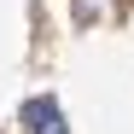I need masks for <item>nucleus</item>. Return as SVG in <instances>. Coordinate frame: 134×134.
<instances>
[{
  "label": "nucleus",
  "mask_w": 134,
  "mask_h": 134,
  "mask_svg": "<svg viewBox=\"0 0 134 134\" xmlns=\"http://www.w3.org/2000/svg\"><path fill=\"white\" fill-rule=\"evenodd\" d=\"M24 128H29V134H70V128H64V111H58L47 93L24 105Z\"/></svg>",
  "instance_id": "f257e3e1"
}]
</instances>
